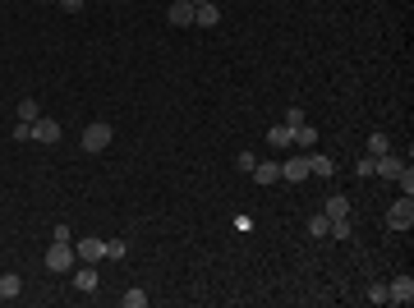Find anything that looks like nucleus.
I'll list each match as a JSON object with an SVG mask.
<instances>
[{
    "label": "nucleus",
    "mask_w": 414,
    "mask_h": 308,
    "mask_svg": "<svg viewBox=\"0 0 414 308\" xmlns=\"http://www.w3.org/2000/svg\"><path fill=\"white\" fill-rule=\"evenodd\" d=\"M308 235L313 239H327V216H308Z\"/></svg>",
    "instance_id": "5701e85b"
},
{
    "label": "nucleus",
    "mask_w": 414,
    "mask_h": 308,
    "mask_svg": "<svg viewBox=\"0 0 414 308\" xmlns=\"http://www.w3.org/2000/svg\"><path fill=\"white\" fill-rule=\"evenodd\" d=\"M359 180H373V175H378V156H359Z\"/></svg>",
    "instance_id": "412c9836"
},
{
    "label": "nucleus",
    "mask_w": 414,
    "mask_h": 308,
    "mask_svg": "<svg viewBox=\"0 0 414 308\" xmlns=\"http://www.w3.org/2000/svg\"><path fill=\"white\" fill-rule=\"evenodd\" d=\"M60 120H51V115H37V120H32V143H46V147H51V143H60Z\"/></svg>",
    "instance_id": "39448f33"
},
{
    "label": "nucleus",
    "mask_w": 414,
    "mask_h": 308,
    "mask_svg": "<svg viewBox=\"0 0 414 308\" xmlns=\"http://www.w3.org/2000/svg\"><path fill=\"white\" fill-rule=\"evenodd\" d=\"M387 304H400V308L414 304V276H410V272H400V276L387 285Z\"/></svg>",
    "instance_id": "20e7f679"
},
{
    "label": "nucleus",
    "mask_w": 414,
    "mask_h": 308,
    "mask_svg": "<svg viewBox=\"0 0 414 308\" xmlns=\"http://www.w3.org/2000/svg\"><path fill=\"white\" fill-rule=\"evenodd\" d=\"M170 23L175 28H194V0H175L170 5Z\"/></svg>",
    "instance_id": "6e6552de"
},
{
    "label": "nucleus",
    "mask_w": 414,
    "mask_h": 308,
    "mask_svg": "<svg viewBox=\"0 0 414 308\" xmlns=\"http://www.w3.org/2000/svg\"><path fill=\"white\" fill-rule=\"evenodd\" d=\"M74 253H78V262H102V239L88 235V239H78L74 244Z\"/></svg>",
    "instance_id": "1a4fd4ad"
},
{
    "label": "nucleus",
    "mask_w": 414,
    "mask_h": 308,
    "mask_svg": "<svg viewBox=\"0 0 414 308\" xmlns=\"http://www.w3.org/2000/svg\"><path fill=\"white\" fill-rule=\"evenodd\" d=\"M74 285H78L83 294L97 290V262H83V267H78V272H74Z\"/></svg>",
    "instance_id": "9b49d317"
},
{
    "label": "nucleus",
    "mask_w": 414,
    "mask_h": 308,
    "mask_svg": "<svg viewBox=\"0 0 414 308\" xmlns=\"http://www.w3.org/2000/svg\"><path fill=\"white\" fill-rule=\"evenodd\" d=\"M74 262H78L74 244H65V239H51V248H46V267H51V272H74Z\"/></svg>",
    "instance_id": "f03ea898"
},
{
    "label": "nucleus",
    "mask_w": 414,
    "mask_h": 308,
    "mask_svg": "<svg viewBox=\"0 0 414 308\" xmlns=\"http://www.w3.org/2000/svg\"><path fill=\"white\" fill-rule=\"evenodd\" d=\"M281 124H286V129H299V124H304V110H299V106H290V110H286V120H281Z\"/></svg>",
    "instance_id": "b1692460"
},
{
    "label": "nucleus",
    "mask_w": 414,
    "mask_h": 308,
    "mask_svg": "<svg viewBox=\"0 0 414 308\" xmlns=\"http://www.w3.org/2000/svg\"><path fill=\"white\" fill-rule=\"evenodd\" d=\"M281 180H290V185H299V180H308V156H290V161H281Z\"/></svg>",
    "instance_id": "423d86ee"
},
{
    "label": "nucleus",
    "mask_w": 414,
    "mask_h": 308,
    "mask_svg": "<svg viewBox=\"0 0 414 308\" xmlns=\"http://www.w3.org/2000/svg\"><path fill=\"white\" fill-rule=\"evenodd\" d=\"M295 147H304V152H308V147H318V129H313L308 120L295 129Z\"/></svg>",
    "instance_id": "2eb2a0df"
},
{
    "label": "nucleus",
    "mask_w": 414,
    "mask_h": 308,
    "mask_svg": "<svg viewBox=\"0 0 414 308\" xmlns=\"http://www.w3.org/2000/svg\"><path fill=\"white\" fill-rule=\"evenodd\" d=\"M194 23H198V28H216V23H221V10H216L212 0H207V5H194Z\"/></svg>",
    "instance_id": "9d476101"
},
{
    "label": "nucleus",
    "mask_w": 414,
    "mask_h": 308,
    "mask_svg": "<svg viewBox=\"0 0 414 308\" xmlns=\"http://www.w3.org/2000/svg\"><path fill=\"white\" fill-rule=\"evenodd\" d=\"M56 5H60L65 14H78V10H83V0H56Z\"/></svg>",
    "instance_id": "c756f323"
},
{
    "label": "nucleus",
    "mask_w": 414,
    "mask_h": 308,
    "mask_svg": "<svg viewBox=\"0 0 414 308\" xmlns=\"http://www.w3.org/2000/svg\"><path fill=\"white\" fill-rule=\"evenodd\" d=\"M51 5H56V0H51Z\"/></svg>",
    "instance_id": "2f4dec72"
},
{
    "label": "nucleus",
    "mask_w": 414,
    "mask_h": 308,
    "mask_svg": "<svg viewBox=\"0 0 414 308\" xmlns=\"http://www.w3.org/2000/svg\"><path fill=\"white\" fill-rule=\"evenodd\" d=\"M19 294H23V276L5 272V276H0V299H19Z\"/></svg>",
    "instance_id": "4468645a"
},
{
    "label": "nucleus",
    "mask_w": 414,
    "mask_h": 308,
    "mask_svg": "<svg viewBox=\"0 0 414 308\" xmlns=\"http://www.w3.org/2000/svg\"><path fill=\"white\" fill-rule=\"evenodd\" d=\"M51 239H65V244H74V230H69V226H65V221H60V226L51 230Z\"/></svg>",
    "instance_id": "cd10ccee"
},
{
    "label": "nucleus",
    "mask_w": 414,
    "mask_h": 308,
    "mask_svg": "<svg viewBox=\"0 0 414 308\" xmlns=\"http://www.w3.org/2000/svg\"><path fill=\"white\" fill-rule=\"evenodd\" d=\"M253 180H258V185H276V180H281V161H258V166H253Z\"/></svg>",
    "instance_id": "f8f14e48"
},
{
    "label": "nucleus",
    "mask_w": 414,
    "mask_h": 308,
    "mask_svg": "<svg viewBox=\"0 0 414 308\" xmlns=\"http://www.w3.org/2000/svg\"><path fill=\"white\" fill-rule=\"evenodd\" d=\"M387 226H391V230H410V226H414V193H405L400 202H391V212H387Z\"/></svg>",
    "instance_id": "7ed1b4c3"
},
{
    "label": "nucleus",
    "mask_w": 414,
    "mask_h": 308,
    "mask_svg": "<svg viewBox=\"0 0 414 308\" xmlns=\"http://www.w3.org/2000/svg\"><path fill=\"white\" fill-rule=\"evenodd\" d=\"M111 139H115V129H111L106 120H97V124H88V129H83L78 147H83V152H106V147H111Z\"/></svg>",
    "instance_id": "f257e3e1"
},
{
    "label": "nucleus",
    "mask_w": 414,
    "mask_h": 308,
    "mask_svg": "<svg viewBox=\"0 0 414 308\" xmlns=\"http://www.w3.org/2000/svg\"><path fill=\"white\" fill-rule=\"evenodd\" d=\"M400 166H405V161H396L391 152H387V156H378V175H382V180H396V175H400Z\"/></svg>",
    "instance_id": "a211bd4d"
},
{
    "label": "nucleus",
    "mask_w": 414,
    "mask_h": 308,
    "mask_svg": "<svg viewBox=\"0 0 414 308\" xmlns=\"http://www.w3.org/2000/svg\"><path fill=\"white\" fill-rule=\"evenodd\" d=\"M235 166H240V170H253V166H258V156H253V152H240V156H235Z\"/></svg>",
    "instance_id": "c85d7f7f"
},
{
    "label": "nucleus",
    "mask_w": 414,
    "mask_h": 308,
    "mask_svg": "<svg viewBox=\"0 0 414 308\" xmlns=\"http://www.w3.org/2000/svg\"><path fill=\"white\" fill-rule=\"evenodd\" d=\"M267 143H272V147H295V129H286V124H276L272 134H267Z\"/></svg>",
    "instance_id": "f3484780"
},
{
    "label": "nucleus",
    "mask_w": 414,
    "mask_h": 308,
    "mask_svg": "<svg viewBox=\"0 0 414 308\" xmlns=\"http://www.w3.org/2000/svg\"><path fill=\"white\" fill-rule=\"evenodd\" d=\"M14 143H32V124H23V120L14 124Z\"/></svg>",
    "instance_id": "a878e982"
},
{
    "label": "nucleus",
    "mask_w": 414,
    "mask_h": 308,
    "mask_svg": "<svg viewBox=\"0 0 414 308\" xmlns=\"http://www.w3.org/2000/svg\"><path fill=\"white\" fill-rule=\"evenodd\" d=\"M194 5H207V0H194Z\"/></svg>",
    "instance_id": "7c9ffc66"
},
{
    "label": "nucleus",
    "mask_w": 414,
    "mask_h": 308,
    "mask_svg": "<svg viewBox=\"0 0 414 308\" xmlns=\"http://www.w3.org/2000/svg\"><path fill=\"white\" fill-rule=\"evenodd\" d=\"M368 304H387V285H368Z\"/></svg>",
    "instance_id": "bb28decb"
},
{
    "label": "nucleus",
    "mask_w": 414,
    "mask_h": 308,
    "mask_svg": "<svg viewBox=\"0 0 414 308\" xmlns=\"http://www.w3.org/2000/svg\"><path fill=\"white\" fill-rule=\"evenodd\" d=\"M308 175H322V180H332V170H336V161H332V156H322L318 147H308Z\"/></svg>",
    "instance_id": "0eeeda50"
},
{
    "label": "nucleus",
    "mask_w": 414,
    "mask_h": 308,
    "mask_svg": "<svg viewBox=\"0 0 414 308\" xmlns=\"http://www.w3.org/2000/svg\"><path fill=\"white\" fill-rule=\"evenodd\" d=\"M322 216H327V221H336V216H350V198H345V193H332V198H327V207H322Z\"/></svg>",
    "instance_id": "ddd939ff"
},
{
    "label": "nucleus",
    "mask_w": 414,
    "mask_h": 308,
    "mask_svg": "<svg viewBox=\"0 0 414 308\" xmlns=\"http://www.w3.org/2000/svg\"><path fill=\"white\" fill-rule=\"evenodd\" d=\"M391 152V139L387 134H368V156H387Z\"/></svg>",
    "instance_id": "6ab92c4d"
},
{
    "label": "nucleus",
    "mask_w": 414,
    "mask_h": 308,
    "mask_svg": "<svg viewBox=\"0 0 414 308\" xmlns=\"http://www.w3.org/2000/svg\"><path fill=\"white\" fill-rule=\"evenodd\" d=\"M37 115H42V106H37L32 97H23V102H19V120H23V124H32Z\"/></svg>",
    "instance_id": "aec40b11"
},
{
    "label": "nucleus",
    "mask_w": 414,
    "mask_h": 308,
    "mask_svg": "<svg viewBox=\"0 0 414 308\" xmlns=\"http://www.w3.org/2000/svg\"><path fill=\"white\" fill-rule=\"evenodd\" d=\"M124 253H129V244H124V239H102V262H120Z\"/></svg>",
    "instance_id": "dca6fc26"
},
{
    "label": "nucleus",
    "mask_w": 414,
    "mask_h": 308,
    "mask_svg": "<svg viewBox=\"0 0 414 308\" xmlns=\"http://www.w3.org/2000/svg\"><path fill=\"white\" fill-rule=\"evenodd\" d=\"M124 308H148V290H124Z\"/></svg>",
    "instance_id": "4be33fe9"
},
{
    "label": "nucleus",
    "mask_w": 414,
    "mask_h": 308,
    "mask_svg": "<svg viewBox=\"0 0 414 308\" xmlns=\"http://www.w3.org/2000/svg\"><path fill=\"white\" fill-rule=\"evenodd\" d=\"M396 180H400V189H405V193H414V166H400Z\"/></svg>",
    "instance_id": "393cba45"
}]
</instances>
